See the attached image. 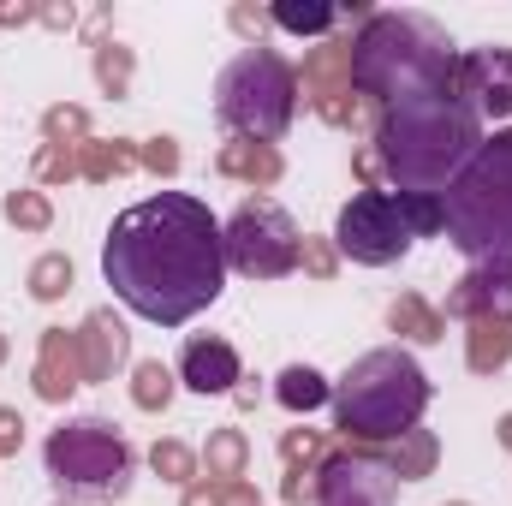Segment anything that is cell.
<instances>
[{"instance_id": "obj_1", "label": "cell", "mask_w": 512, "mask_h": 506, "mask_svg": "<svg viewBox=\"0 0 512 506\" xmlns=\"http://www.w3.org/2000/svg\"><path fill=\"white\" fill-rule=\"evenodd\" d=\"M102 274L120 292V304L137 310L143 322L179 328L197 310H209L221 298V286H227L221 221L191 191L143 197L108 227Z\"/></svg>"}, {"instance_id": "obj_2", "label": "cell", "mask_w": 512, "mask_h": 506, "mask_svg": "<svg viewBox=\"0 0 512 506\" xmlns=\"http://www.w3.org/2000/svg\"><path fill=\"white\" fill-rule=\"evenodd\" d=\"M376 143H382L387 179L405 197H435L441 185H453L465 173V161L483 143V126L459 90H417L387 108Z\"/></svg>"}, {"instance_id": "obj_3", "label": "cell", "mask_w": 512, "mask_h": 506, "mask_svg": "<svg viewBox=\"0 0 512 506\" xmlns=\"http://www.w3.org/2000/svg\"><path fill=\"white\" fill-rule=\"evenodd\" d=\"M352 78L364 90L387 96V102L417 96V90H453V78H459L453 72V42L417 12H382L358 36Z\"/></svg>"}, {"instance_id": "obj_4", "label": "cell", "mask_w": 512, "mask_h": 506, "mask_svg": "<svg viewBox=\"0 0 512 506\" xmlns=\"http://www.w3.org/2000/svg\"><path fill=\"white\" fill-rule=\"evenodd\" d=\"M441 233L465 256L512 262V131H495L477 143L465 173L441 197Z\"/></svg>"}, {"instance_id": "obj_5", "label": "cell", "mask_w": 512, "mask_h": 506, "mask_svg": "<svg viewBox=\"0 0 512 506\" xmlns=\"http://www.w3.org/2000/svg\"><path fill=\"white\" fill-rule=\"evenodd\" d=\"M429 405V381L423 370L405 358V352H370L358 358L340 393H334V417L346 435H370V441H387V435H405Z\"/></svg>"}, {"instance_id": "obj_6", "label": "cell", "mask_w": 512, "mask_h": 506, "mask_svg": "<svg viewBox=\"0 0 512 506\" xmlns=\"http://www.w3.org/2000/svg\"><path fill=\"white\" fill-rule=\"evenodd\" d=\"M292 102H298V84H292L286 60L268 48L239 54L215 84V114L233 131H251V137H280L292 126Z\"/></svg>"}, {"instance_id": "obj_7", "label": "cell", "mask_w": 512, "mask_h": 506, "mask_svg": "<svg viewBox=\"0 0 512 506\" xmlns=\"http://www.w3.org/2000/svg\"><path fill=\"white\" fill-rule=\"evenodd\" d=\"M48 471H54L60 489H78V495H120V489H126V471H131V453L108 423L78 417V423H66V429L48 435Z\"/></svg>"}, {"instance_id": "obj_8", "label": "cell", "mask_w": 512, "mask_h": 506, "mask_svg": "<svg viewBox=\"0 0 512 506\" xmlns=\"http://www.w3.org/2000/svg\"><path fill=\"white\" fill-rule=\"evenodd\" d=\"M340 251L352 262H399L417 239V221H411V197L405 191H358L346 209H340V227H334Z\"/></svg>"}, {"instance_id": "obj_9", "label": "cell", "mask_w": 512, "mask_h": 506, "mask_svg": "<svg viewBox=\"0 0 512 506\" xmlns=\"http://www.w3.org/2000/svg\"><path fill=\"white\" fill-rule=\"evenodd\" d=\"M221 245H227V268H239V274H286L292 262H298V227H292V215L280 209V203H245L239 215H233V227L221 233Z\"/></svg>"}, {"instance_id": "obj_10", "label": "cell", "mask_w": 512, "mask_h": 506, "mask_svg": "<svg viewBox=\"0 0 512 506\" xmlns=\"http://www.w3.org/2000/svg\"><path fill=\"white\" fill-rule=\"evenodd\" d=\"M322 506H393V477L370 459H334L322 483Z\"/></svg>"}, {"instance_id": "obj_11", "label": "cell", "mask_w": 512, "mask_h": 506, "mask_svg": "<svg viewBox=\"0 0 512 506\" xmlns=\"http://www.w3.org/2000/svg\"><path fill=\"white\" fill-rule=\"evenodd\" d=\"M465 90L489 108V114H512V54L507 48H483L465 60Z\"/></svg>"}, {"instance_id": "obj_12", "label": "cell", "mask_w": 512, "mask_h": 506, "mask_svg": "<svg viewBox=\"0 0 512 506\" xmlns=\"http://www.w3.org/2000/svg\"><path fill=\"white\" fill-rule=\"evenodd\" d=\"M239 381V358L227 340H191L185 346V387L197 393H227Z\"/></svg>"}, {"instance_id": "obj_13", "label": "cell", "mask_w": 512, "mask_h": 506, "mask_svg": "<svg viewBox=\"0 0 512 506\" xmlns=\"http://www.w3.org/2000/svg\"><path fill=\"white\" fill-rule=\"evenodd\" d=\"M483 298H489L495 310H512V262H507V256H501L495 268L471 274V280H465V292H459L453 304H459V310H471V304H483Z\"/></svg>"}, {"instance_id": "obj_14", "label": "cell", "mask_w": 512, "mask_h": 506, "mask_svg": "<svg viewBox=\"0 0 512 506\" xmlns=\"http://www.w3.org/2000/svg\"><path fill=\"white\" fill-rule=\"evenodd\" d=\"M322 399H328V381L316 376V370H304V364H298V370H286V376H280V405H286V411H316Z\"/></svg>"}, {"instance_id": "obj_15", "label": "cell", "mask_w": 512, "mask_h": 506, "mask_svg": "<svg viewBox=\"0 0 512 506\" xmlns=\"http://www.w3.org/2000/svg\"><path fill=\"white\" fill-rule=\"evenodd\" d=\"M274 24H286V30H328L334 24V6H274Z\"/></svg>"}, {"instance_id": "obj_16", "label": "cell", "mask_w": 512, "mask_h": 506, "mask_svg": "<svg viewBox=\"0 0 512 506\" xmlns=\"http://www.w3.org/2000/svg\"><path fill=\"white\" fill-rule=\"evenodd\" d=\"M137 399H143V405L167 399V376H161V370H143V387H137Z\"/></svg>"}]
</instances>
